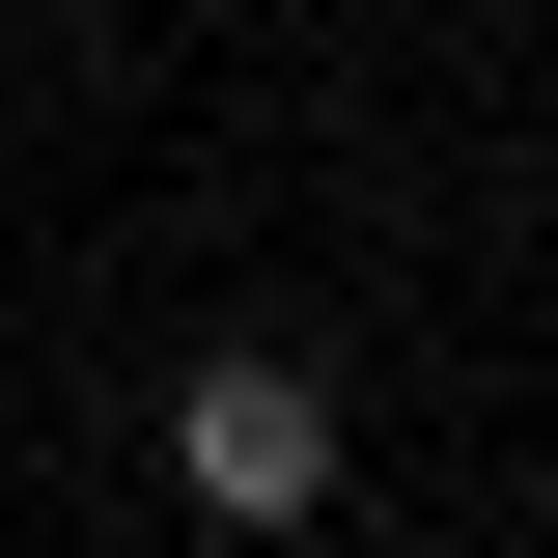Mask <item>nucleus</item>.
<instances>
[{
    "instance_id": "nucleus-1",
    "label": "nucleus",
    "mask_w": 558,
    "mask_h": 558,
    "mask_svg": "<svg viewBox=\"0 0 558 558\" xmlns=\"http://www.w3.org/2000/svg\"><path fill=\"white\" fill-rule=\"evenodd\" d=\"M168 475H196L223 531H307V502H336V391H307L279 336H223V363H196V418H168Z\"/></svg>"
}]
</instances>
